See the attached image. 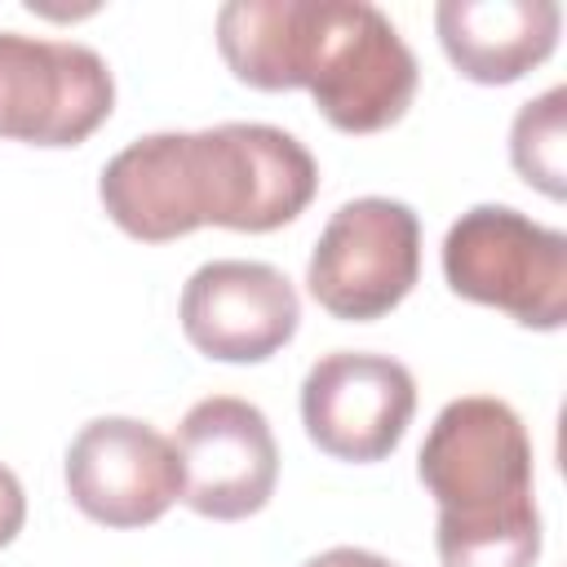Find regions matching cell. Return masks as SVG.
Wrapping results in <instances>:
<instances>
[{"label":"cell","instance_id":"8fae6325","mask_svg":"<svg viewBox=\"0 0 567 567\" xmlns=\"http://www.w3.org/2000/svg\"><path fill=\"white\" fill-rule=\"evenodd\" d=\"M554 0H443L434 31L447 62L474 84H514L558 44Z\"/></svg>","mask_w":567,"mask_h":567},{"label":"cell","instance_id":"8992f818","mask_svg":"<svg viewBox=\"0 0 567 567\" xmlns=\"http://www.w3.org/2000/svg\"><path fill=\"white\" fill-rule=\"evenodd\" d=\"M115 111V80L97 49L0 31V137L80 146Z\"/></svg>","mask_w":567,"mask_h":567},{"label":"cell","instance_id":"ba28073f","mask_svg":"<svg viewBox=\"0 0 567 567\" xmlns=\"http://www.w3.org/2000/svg\"><path fill=\"white\" fill-rule=\"evenodd\" d=\"M416 412L412 372L372 350H332L301 381V425L310 443L337 461H385Z\"/></svg>","mask_w":567,"mask_h":567},{"label":"cell","instance_id":"9c48e42d","mask_svg":"<svg viewBox=\"0 0 567 567\" xmlns=\"http://www.w3.org/2000/svg\"><path fill=\"white\" fill-rule=\"evenodd\" d=\"M66 492L102 527H146L182 501L173 439L133 416H97L66 447Z\"/></svg>","mask_w":567,"mask_h":567},{"label":"cell","instance_id":"277c9868","mask_svg":"<svg viewBox=\"0 0 567 567\" xmlns=\"http://www.w3.org/2000/svg\"><path fill=\"white\" fill-rule=\"evenodd\" d=\"M416 58L399 27L368 0H315L301 89L341 133H381L416 97Z\"/></svg>","mask_w":567,"mask_h":567},{"label":"cell","instance_id":"3957f363","mask_svg":"<svg viewBox=\"0 0 567 567\" xmlns=\"http://www.w3.org/2000/svg\"><path fill=\"white\" fill-rule=\"evenodd\" d=\"M443 279L474 306L554 332L567 319V235L509 204H474L443 235Z\"/></svg>","mask_w":567,"mask_h":567},{"label":"cell","instance_id":"4fadbf2b","mask_svg":"<svg viewBox=\"0 0 567 567\" xmlns=\"http://www.w3.org/2000/svg\"><path fill=\"white\" fill-rule=\"evenodd\" d=\"M27 523V496H22V483L9 465H0V549L22 532Z\"/></svg>","mask_w":567,"mask_h":567},{"label":"cell","instance_id":"5b68a950","mask_svg":"<svg viewBox=\"0 0 567 567\" xmlns=\"http://www.w3.org/2000/svg\"><path fill=\"white\" fill-rule=\"evenodd\" d=\"M421 275V221L403 199L363 195L341 204L319 230L306 288L310 297L346 323H368L390 315Z\"/></svg>","mask_w":567,"mask_h":567},{"label":"cell","instance_id":"7a4b0ae2","mask_svg":"<svg viewBox=\"0 0 567 567\" xmlns=\"http://www.w3.org/2000/svg\"><path fill=\"white\" fill-rule=\"evenodd\" d=\"M416 474L439 505L434 545L443 567L536 563L540 514L532 492V439L505 399H452L416 452Z\"/></svg>","mask_w":567,"mask_h":567},{"label":"cell","instance_id":"30bf717a","mask_svg":"<svg viewBox=\"0 0 567 567\" xmlns=\"http://www.w3.org/2000/svg\"><path fill=\"white\" fill-rule=\"evenodd\" d=\"M186 341L217 363H261L301 323L297 288L270 261H204L177 301Z\"/></svg>","mask_w":567,"mask_h":567},{"label":"cell","instance_id":"5bb4252c","mask_svg":"<svg viewBox=\"0 0 567 567\" xmlns=\"http://www.w3.org/2000/svg\"><path fill=\"white\" fill-rule=\"evenodd\" d=\"M301 567H399V563H390V558H381V554H372V549L337 545V549H323V554L306 558Z\"/></svg>","mask_w":567,"mask_h":567},{"label":"cell","instance_id":"6da1fadb","mask_svg":"<svg viewBox=\"0 0 567 567\" xmlns=\"http://www.w3.org/2000/svg\"><path fill=\"white\" fill-rule=\"evenodd\" d=\"M315 190L319 164L288 128L239 120L199 133H146L97 177L106 217L142 244H168L199 226L266 235L297 221Z\"/></svg>","mask_w":567,"mask_h":567},{"label":"cell","instance_id":"7c38bea8","mask_svg":"<svg viewBox=\"0 0 567 567\" xmlns=\"http://www.w3.org/2000/svg\"><path fill=\"white\" fill-rule=\"evenodd\" d=\"M509 159L527 186L549 199L567 195V89L554 84L523 102L509 124Z\"/></svg>","mask_w":567,"mask_h":567},{"label":"cell","instance_id":"52a82bcc","mask_svg":"<svg viewBox=\"0 0 567 567\" xmlns=\"http://www.w3.org/2000/svg\"><path fill=\"white\" fill-rule=\"evenodd\" d=\"M182 465V501L217 523L266 509L279 483V443L257 403L208 394L190 403L173 434Z\"/></svg>","mask_w":567,"mask_h":567}]
</instances>
